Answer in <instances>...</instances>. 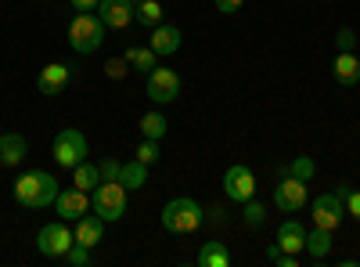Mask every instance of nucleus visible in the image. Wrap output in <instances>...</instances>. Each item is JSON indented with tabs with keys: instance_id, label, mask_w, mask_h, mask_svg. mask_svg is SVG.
I'll return each instance as SVG.
<instances>
[{
	"instance_id": "f257e3e1",
	"label": "nucleus",
	"mask_w": 360,
	"mask_h": 267,
	"mask_svg": "<svg viewBox=\"0 0 360 267\" xmlns=\"http://www.w3.org/2000/svg\"><path fill=\"white\" fill-rule=\"evenodd\" d=\"M58 192H62V185L47 170H29L15 181V202L22 210H47V206H54Z\"/></svg>"
},
{
	"instance_id": "f03ea898",
	"label": "nucleus",
	"mask_w": 360,
	"mask_h": 267,
	"mask_svg": "<svg viewBox=\"0 0 360 267\" xmlns=\"http://www.w3.org/2000/svg\"><path fill=\"white\" fill-rule=\"evenodd\" d=\"M162 228L169 231V235H195L198 228H202V221H205V210L198 206V199H191V195H176V199H169L166 206H162Z\"/></svg>"
},
{
	"instance_id": "7ed1b4c3",
	"label": "nucleus",
	"mask_w": 360,
	"mask_h": 267,
	"mask_svg": "<svg viewBox=\"0 0 360 267\" xmlns=\"http://www.w3.org/2000/svg\"><path fill=\"white\" fill-rule=\"evenodd\" d=\"M65 37H69V47L76 54H94L105 44V22L98 18V11H76L69 18Z\"/></svg>"
},
{
	"instance_id": "20e7f679",
	"label": "nucleus",
	"mask_w": 360,
	"mask_h": 267,
	"mask_svg": "<svg viewBox=\"0 0 360 267\" xmlns=\"http://www.w3.org/2000/svg\"><path fill=\"white\" fill-rule=\"evenodd\" d=\"M130 192L123 188V181H101L98 188H94V213L108 224V221H123L127 217V206H130V199H127Z\"/></svg>"
},
{
	"instance_id": "39448f33",
	"label": "nucleus",
	"mask_w": 360,
	"mask_h": 267,
	"mask_svg": "<svg viewBox=\"0 0 360 267\" xmlns=\"http://www.w3.org/2000/svg\"><path fill=\"white\" fill-rule=\"evenodd\" d=\"M51 156L58 166H65L72 170L76 163H83L90 156V144H86V134L76 130V127H65V130H58L54 134V144H51Z\"/></svg>"
},
{
	"instance_id": "423d86ee",
	"label": "nucleus",
	"mask_w": 360,
	"mask_h": 267,
	"mask_svg": "<svg viewBox=\"0 0 360 267\" xmlns=\"http://www.w3.org/2000/svg\"><path fill=\"white\" fill-rule=\"evenodd\" d=\"M72 242H76V235H72L69 221H62V217H58L54 224H44L37 231V249L44 256H51V260H65V253L72 249Z\"/></svg>"
},
{
	"instance_id": "0eeeda50",
	"label": "nucleus",
	"mask_w": 360,
	"mask_h": 267,
	"mask_svg": "<svg viewBox=\"0 0 360 267\" xmlns=\"http://www.w3.org/2000/svg\"><path fill=\"white\" fill-rule=\"evenodd\" d=\"M310 210H314V228L324 231H339L346 221V202L339 192H321L317 199H310Z\"/></svg>"
},
{
	"instance_id": "6e6552de",
	"label": "nucleus",
	"mask_w": 360,
	"mask_h": 267,
	"mask_svg": "<svg viewBox=\"0 0 360 267\" xmlns=\"http://www.w3.org/2000/svg\"><path fill=\"white\" fill-rule=\"evenodd\" d=\"M310 202V192H307V181H299V177H288L281 173V181L274 185V206L281 213L295 217V213H303V206Z\"/></svg>"
},
{
	"instance_id": "1a4fd4ad",
	"label": "nucleus",
	"mask_w": 360,
	"mask_h": 267,
	"mask_svg": "<svg viewBox=\"0 0 360 267\" xmlns=\"http://www.w3.org/2000/svg\"><path fill=\"white\" fill-rule=\"evenodd\" d=\"M224 195L231 199V202H249L252 195H256V173H252V166L249 163H234V166H227V173H224Z\"/></svg>"
},
{
	"instance_id": "9d476101",
	"label": "nucleus",
	"mask_w": 360,
	"mask_h": 267,
	"mask_svg": "<svg viewBox=\"0 0 360 267\" xmlns=\"http://www.w3.org/2000/svg\"><path fill=\"white\" fill-rule=\"evenodd\" d=\"M148 98H152L155 105H169L180 98V76L173 69H162L155 66L152 73H148Z\"/></svg>"
},
{
	"instance_id": "9b49d317",
	"label": "nucleus",
	"mask_w": 360,
	"mask_h": 267,
	"mask_svg": "<svg viewBox=\"0 0 360 267\" xmlns=\"http://www.w3.org/2000/svg\"><path fill=\"white\" fill-rule=\"evenodd\" d=\"M54 210H58V217L62 221H79L83 213H90V192H79L76 185H69V188H62L58 192V199H54Z\"/></svg>"
},
{
	"instance_id": "f8f14e48",
	"label": "nucleus",
	"mask_w": 360,
	"mask_h": 267,
	"mask_svg": "<svg viewBox=\"0 0 360 267\" xmlns=\"http://www.w3.org/2000/svg\"><path fill=\"white\" fill-rule=\"evenodd\" d=\"M69 80H72V66L51 62V66H44L40 76H37V91H40L44 98H58V94L69 87Z\"/></svg>"
},
{
	"instance_id": "ddd939ff",
	"label": "nucleus",
	"mask_w": 360,
	"mask_h": 267,
	"mask_svg": "<svg viewBox=\"0 0 360 267\" xmlns=\"http://www.w3.org/2000/svg\"><path fill=\"white\" fill-rule=\"evenodd\" d=\"M98 18L105 22V29H119V33H123L127 25H134V4L130 0H101Z\"/></svg>"
},
{
	"instance_id": "4468645a",
	"label": "nucleus",
	"mask_w": 360,
	"mask_h": 267,
	"mask_svg": "<svg viewBox=\"0 0 360 267\" xmlns=\"http://www.w3.org/2000/svg\"><path fill=\"white\" fill-rule=\"evenodd\" d=\"M180 44H184V33H180V25H166V22H159L155 29H152V47L159 58H169V54H176L180 51Z\"/></svg>"
},
{
	"instance_id": "2eb2a0df",
	"label": "nucleus",
	"mask_w": 360,
	"mask_h": 267,
	"mask_svg": "<svg viewBox=\"0 0 360 267\" xmlns=\"http://www.w3.org/2000/svg\"><path fill=\"white\" fill-rule=\"evenodd\" d=\"M274 242H278L285 253H303V246H307V228L299 224V217H285L281 228H278V235H274Z\"/></svg>"
},
{
	"instance_id": "dca6fc26",
	"label": "nucleus",
	"mask_w": 360,
	"mask_h": 267,
	"mask_svg": "<svg viewBox=\"0 0 360 267\" xmlns=\"http://www.w3.org/2000/svg\"><path fill=\"white\" fill-rule=\"evenodd\" d=\"M25 137L22 134H15V130H0V166H8V170H15L22 159H25Z\"/></svg>"
},
{
	"instance_id": "f3484780",
	"label": "nucleus",
	"mask_w": 360,
	"mask_h": 267,
	"mask_svg": "<svg viewBox=\"0 0 360 267\" xmlns=\"http://www.w3.org/2000/svg\"><path fill=\"white\" fill-rule=\"evenodd\" d=\"M76 242L79 246H86V249H94L101 239H105V221L98 217V213H83L79 221H76Z\"/></svg>"
},
{
	"instance_id": "a211bd4d",
	"label": "nucleus",
	"mask_w": 360,
	"mask_h": 267,
	"mask_svg": "<svg viewBox=\"0 0 360 267\" xmlns=\"http://www.w3.org/2000/svg\"><path fill=\"white\" fill-rule=\"evenodd\" d=\"M332 73H335V80H339L342 87H356V83H360V58H356L353 51H339Z\"/></svg>"
},
{
	"instance_id": "6ab92c4d",
	"label": "nucleus",
	"mask_w": 360,
	"mask_h": 267,
	"mask_svg": "<svg viewBox=\"0 0 360 267\" xmlns=\"http://www.w3.org/2000/svg\"><path fill=\"white\" fill-rule=\"evenodd\" d=\"M332 246H335V231H324V228H314V231H307V253H310V260H324L328 253H332Z\"/></svg>"
},
{
	"instance_id": "aec40b11",
	"label": "nucleus",
	"mask_w": 360,
	"mask_h": 267,
	"mask_svg": "<svg viewBox=\"0 0 360 267\" xmlns=\"http://www.w3.org/2000/svg\"><path fill=\"white\" fill-rule=\"evenodd\" d=\"M72 185H76L79 192H94V188L101 185V170H98V163H94V159L76 163V166H72Z\"/></svg>"
},
{
	"instance_id": "412c9836",
	"label": "nucleus",
	"mask_w": 360,
	"mask_h": 267,
	"mask_svg": "<svg viewBox=\"0 0 360 267\" xmlns=\"http://www.w3.org/2000/svg\"><path fill=\"white\" fill-rule=\"evenodd\" d=\"M198 267H231V249L224 242H202Z\"/></svg>"
},
{
	"instance_id": "4be33fe9",
	"label": "nucleus",
	"mask_w": 360,
	"mask_h": 267,
	"mask_svg": "<svg viewBox=\"0 0 360 267\" xmlns=\"http://www.w3.org/2000/svg\"><path fill=\"white\" fill-rule=\"evenodd\" d=\"M127 62H130V69L134 73H141V76H148L155 66H159V54L152 51V47H130L127 51Z\"/></svg>"
},
{
	"instance_id": "5701e85b",
	"label": "nucleus",
	"mask_w": 360,
	"mask_h": 267,
	"mask_svg": "<svg viewBox=\"0 0 360 267\" xmlns=\"http://www.w3.org/2000/svg\"><path fill=\"white\" fill-rule=\"evenodd\" d=\"M162 15H166V8L159 4V0H141V4H134V22H141L148 29H155L162 22Z\"/></svg>"
},
{
	"instance_id": "b1692460",
	"label": "nucleus",
	"mask_w": 360,
	"mask_h": 267,
	"mask_svg": "<svg viewBox=\"0 0 360 267\" xmlns=\"http://www.w3.org/2000/svg\"><path fill=\"white\" fill-rule=\"evenodd\" d=\"M119 181H123V188H127V192H137V188H144V185H148V166H144L141 159H134V163H123V173H119Z\"/></svg>"
},
{
	"instance_id": "393cba45",
	"label": "nucleus",
	"mask_w": 360,
	"mask_h": 267,
	"mask_svg": "<svg viewBox=\"0 0 360 267\" xmlns=\"http://www.w3.org/2000/svg\"><path fill=\"white\" fill-rule=\"evenodd\" d=\"M137 127H141L144 137H152V141H162L166 130H169V123H166V116H162V112H144Z\"/></svg>"
},
{
	"instance_id": "a878e982",
	"label": "nucleus",
	"mask_w": 360,
	"mask_h": 267,
	"mask_svg": "<svg viewBox=\"0 0 360 267\" xmlns=\"http://www.w3.org/2000/svg\"><path fill=\"white\" fill-rule=\"evenodd\" d=\"M281 173H288V177H299V181H314V173H317V163L310 159V156H295Z\"/></svg>"
},
{
	"instance_id": "bb28decb",
	"label": "nucleus",
	"mask_w": 360,
	"mask_h": 267,
	"mask_svg": "<svg viewBox=\"0 0 360 267\" xmlns=\"http://www.w3.org/2000/svg\"><path fill=\"white\" fill-rule=\"evenodd\" d=\"M242 221H245L249 228H259V224L266 221V210H263V206L256 202V195H252L249 202H242Z\"/></svg>"
},
{
	"instance_id": "cd10ccee",
	"label": "nucleus",
	"mask_w": 360,
	"mask_h": 267,
	"mask_svg": "<svg viewBox=\"0 0 360 267\" xmlns=\"http://www.w3.org/2000/svg\"><path fill=\"white\" fill-rule=\"evenodd\" d=\"M137 159H141L144 166H155V163L162 159V152H159V141H152V137H144V141L137 144Z\"/></svg>"
},
{
	"instance_id": "c85d7f7f",
	"label": "nucleus",
	"mask_w": 360,
	"mask_h": 267,
	"mask_svg": "<svg viewBox=\"0 0 360 267\" xmlns=\"http://www.w3.org/2000/svg\"><path fill=\"white\" fill-rule=\"evenodd\" d=\"M335 192H339V195H342V202H346V213H349L353 221H360V188H349V185H339Z\"/></svg>"
},
{
	"instance_id": "c756f323",
	"label": "nucleus",
	"mask_w": 360,
	"mask_h": 267,
	"mask_svg": "<svg viewBox=\"0 0 360 267\" xmlns=\"http://www.w3.org/2000/svg\"><path fill=\"white\" fill-rule=\"evenodd\" d=\"M65 263L69 267H90V249L79 246V242H72V249L65 253Z\"/></svg>"
},
{
	"instance_id": "7c9ffc66",
	"label": "nucleus",
	"mask_w": 360,
	"mask_h": 267,
	"mask_svg": "<svg viewBox=\"0 0 360 267\" xmlns=\"http://www.w3.org/2000/svg\"><path fill=\"white\" fill-rule=\"evenodd\" d=\"M127 73H130L127 58H108V62H105V76H108V80H123Z\"/></svg>"
},
{
	"instance_id": "2f4dec72",
	"label": "nucleus",
	"mask_w": 360,
	"mask_h": 267,
	"mask_svg": "<svg viewBox=\"0 0 360 267\" xmlns=\"http://www.w3.org/2000/svg\"><path fill=\"white\" fill-rule=\"evenodd\" d=\"M98 170H101V181H119V173H123V163H119V159H101Z\"/></svg>"
},
{
	"instance_id": "473e14b6",
	"label": "nucleus",
	"mask_w": 360,
	"mask_h": 267,
	"mask_svg": "<svg viewBox=\"0 0 360 267\" xmlns=\"http://www.w3.org/2000/svg\"><path fill=\"white\" fill-rule=\"evenodd\" d=\"M335 47L339 51H356V33H353V29H339V33H335Z\"/></svg>"
},
{
	"instance_id": "72a5a7b5",
	"label": "nucleus",
	"mask_w": 360,
	"mask_h": 267,
	"mask_svg": "<svg viewBox=\"0 0 360 267\" xmlns=\"http://www.w3.org/2000/svg\"><path fill=\"white\" fill-rule=\"evenodd\" d=\"M213 4H217V11H220V15H234L238 8L245 4V0H213Z\"/></svg>"
},
{
	"instance_id": "f704fd0d",
	"label": "nucleus",
	"mask_w": 360,
	"mask_h": 267,
	"mask_svg": "<svg viewBox=\"0 0 360 267\" xmlns=\"http://www.w3.org/2000/svg\"><path fill=\"white\" fill-rule=\"evenodd\" d=\"M69 4H72V11H98L101 0H69Z\"/></svg>"
},
{
	"instance_id": "c9c22d12",
	"label": "nucleus",
	"mask_w": 360,
	"mask_h": 267,
	"mask_svg": "<svg viewBox=\"0 0 360 267\" xmlns=\"http://www.w3.org/2000/svg\"><path fill=\"white\" fill-rule=\"evenodd\" d=\"M130 4H141V0H130Z\"/></svg>"
}]
</instances>
